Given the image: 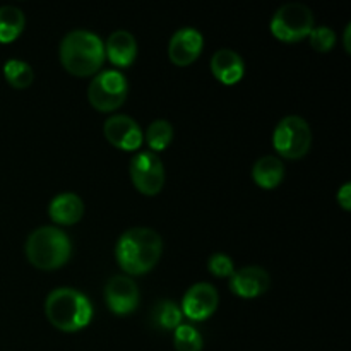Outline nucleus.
<instances>
[{"instance_id": "7", "label": "nucleus", "mask_w": 351, "mask_h": 351, "mask_svg": "<svg viewBox=\"0 0 351 351\" xmlns=\"http://www.w3.org/2000/svg\"><path fill=\"white\" fill-rule=\"evenodd\" d=\"M129 84L122 72L101 71L88 88V99L98 112H113L123 105Z\"/></svg>"}, {"instance_id": "22", "label": "nucleus", "mask_w": 351, "mask_h": 351, "mask_svg": "<svg viewBox=\"0 0 351 351\" xmlns=\"http://www.w3.org/2000/svg\"><path fill=\"white\" fill-rule=\"evenodd\" d=\"M173 345L177 351H201L202 336L194 326L180 324L173 332Z\"/></svg>"}, {"instance_id": "20", "label": "nucleus", "mask_w": 351, "mask_h": 351, "mask_svg": "<svg viewBox=\"0 0 351 351\" xmlns=\"http://www.w3.org/2000/svg\"><path fill=\"white\" fill-rule=\"evenodd\" d=\"M3 77L12 88L24 89L34 81V71L27 62L19 60V58H10L3 64Z\"/></svg>"}, {"instance_id": "1", "label": "nucleus", "mask_w": 351, "mask_h": 351, "mask_svg": "<svg viewBox=\"0 0 351 351\" xmlns=\"http://www.w3.org/2000/svg\"><path fill=\"white\" fill-rule=\"evenodd\" d=\"M163 240L154 230L137 228L127 230L117 242L115 256L127 274H144L153 269L161 257Z\"/></svg>"}, {"instance_id": "10", "label": "nucleus", "mask_w": 351, "mask_h": 351, "mask_svg": "<svg viewBox=\"0 0 351 351\" xmlns=\"http://www.w3.org/2000/svg\"><path fill=\"white\" fill-rule=\"evenodd\" d=\"M105 300L113 314L127 315L136 311L139 305V288L132 278L117 274L106 283Z\"/></svg>"}, {"instance_id": "25", "label": "nucleus", "mask_w": 351, "mask_h": 351, "mask_svg": "<svg viewBox=\"0 0 351 351\" xmlns=\"http://www.w3.org/2000/svg\"><path fill=\"white\" fill-rule=\"evenodd\" d=\"M338 202L345 211H350L351 208V184L346 182L341 189L338 191Z\"/></svg>"}, {"instance_id": "6", "label": "nucleus", "mask_w": 351, "mask_h": 351, "mask_svg": "<svg viewBox=\"0 0 351 351\" xmlns=\"http://www.w3.org/2000/svg\"><path fill=\"white\" fill-rule=\"evenodd\" d=\"M274 149L288 160H298L311 149L312 130L302 117L290 115L280 120L273 134Z\"/></svg>"}, {"instance_id": "26", "label": "nucleus", "mask_w": 351, "mask_h": 351, "mask_svg": "<svg viewBox=\"0 0 351 351\" xmlns=\"http://www.w3.org/2000/svg\"><path fill=\"white\" fill-rule=\"evenodd\" d=\"M350 31H351V24H346V27H345V48H346V51H351V48H350Z\"/></svg>"}, {"instance_id": "16", "label": "nucleus", "mask_w": 351, "mask_h": 351, "mask_svg": "<svg viewBox=\"0 0 351 351\" xmlns=\"http://www.w3.org/2000/svg\"><path fill=\"white\" fill-rule=\"evenodd\" d=\"M48 215L58 225H74L84 215V202L74 192H62L51 199Z\"/></svg>"}, {"instance_id": "13", "label": "nucleus", "mask_w": 351, "mask_h": 351, "mask_svg": "<svg viewBox=\"0 0 351 351\" xmlns=\"http://www.w3.org/2000/svg\"><path fill=\"white\" fill-rule=\"evenodd\" d=\"M271 278L261 266H245L233 271L230 276V288L235 295L243 298H254L269 290Z\"/></svg>"}, {"instance_id": "4", "label": "nucleus", "mask_w": 351, "mask_h": 351, "mask_svg": "<svg viewBox=\"0 0 351 351\" xmlns=\"http://www.w3.org/2000/svg\"><path fill=\"white\" fill-rule=\"evenodd\" d=\"M71 239L55 226L36 228L26 240V256L38 269H57L71 259Z\"/></svg>"}, {"instance_id": "9", "label": "nucleus", "mask_w": 351, "mask_h": 351, "mask_svg": "<svg viewBox=\"0 0 351 351\" xmlns=\"http://www.w3.org/2000/svg\"><path fill=\"white\" fill-rule=\"evenodd\" d=\"M218 291L211 283H195L185 291L182 298V314L192 321H206L218 307Z\"/></svg>"}, {"instance_id": "8", "label": "nucleus", "mask_w": 351, "mask_h": 351, "mask_svg": "<svg viewBox=\"0 0 351 351\" xmlns=\"http://www.w3.org/2000/svg\"><path fill=\"white\" fill-rule=\"evenodd\" d=\"M130 178L144 195H156L163 189L165 168L160 156L153 151H139L130 160Z\"/></svg>"}, {"instance_id": "21", "label": "nucleus", "mask_w": 351, "mask_h": 351, "mask_svg": "<svg viewBox=\"0 0 351 351\" xmlns=\"http://www.w3.org/2000/svg\"><path fill=\"white\" fill-rule=\"evenodd\" d=\"M173 139V127L168 120L158 119L153 123H149L146 130V143L151 147V151H163L170 146Z\"/></svg>"}, {"instance_id": "15", "label": "nucleus", "mask_w": 351, "mask_h": 351, "mask_svg": "<svg viewBox=\"0 0 351 351\" xmlns=\"http://www.w3.org/2000/svg\"><path fill=\"white\" fill-rule=\"evenodd\" d=\"M105 55L117 67H129L137 55L136 38L125 29L113 31L105 43Z\"/></svg>"}, {"instance_id": "14", "label": "nucleus", "mask_w": 351, "mask_h": 351, "mask_svg": "<svg viewBox=\"0 0 351 351\" xmlns=\"http://www.w3.org/2000/svg\"><path fill=\"white\" fill-rule=\"evenodd\" d=\"M211 72L219 82L232 86L243 77L245 64L237 51L221 48L211 57Z\"/></svg>"}, {"instance_id": "24", "label": "nucleus", "mask_w": 351, "mask_h": 351, "mask_svg": "<svg viewBox=\"0 0 351 351\" xmlns=\"http://www.w3.org/2000/svg\"><path fill=\"white\" fill-rule=\"evenodd\" d=\"M208 269L213 276L218 278H230L235 271V266H233L232 257L226 256V254H213L208 261Z\"/></svg>"}, {"instance_id": "3", "label": "nucleus", "mask_w": 351, "mask_h": 351, "mask_svg": "<svg viewBox=\"0 0 351 351\" xmlns=\"http://www.w3.org/2000/svg\"><path fill=\"white\" fill-rule=\"evenodd\" d=\"M45 314L57 329L74 332L89 324L93 305L84 293L74 288H55L45 302Z\"/></svg>"}, {"instance_id": "12", "label": "nucleus", "mask_w": 351, "mask_h": 351, "mask_svg": "<svg viewBox=\"0 0 351 351\" xmlns=\"http://www.w3.org/2000/svg\"><path fill=\"white\" fill-rule=\"evenodd\" d=\"M204 38L194 27H180L168 43V57L178 67L192 64L202 51Z\"/></svg>"}, {"instance_id": "19", "label": "nucleus", "mask_w": 351, "mask_h": 351, "mask_svg": "<svg viewBox=\"0 0 351 351\" xmlns=\"http://www.w3.org/2000/svg\"><path fill=\"white\" fill-rule=\"evenodd\" d=\"M182 317H184V314L173 300L156 302L153 305V311H151V321L156 328L163 329V331H175L182 324Z\"/></svg>"}, {"instance_id": "18", "label": "nucleus", "mask_w": 351, "mask_h": 351, "mask_svg": "<svg viewBox=\"0 0 351 351\" xmlns=\"http://www.w3.org/2000/svg\"><path fill=\"white\" fill-rule=\"evenodd\" d=\"M26 26V17L14 5L0 7V43H12Z\"/></svg>"}, {"instance_id": "17", "label": "nucleus", "mask_w": 351, "mask_h": 351, "mask_svg": "<svg viewBox=\"0 0 351 351\" xmlns=\"http://www.w3.org/2000/svg\"><path fill=\"white\" fill-rule=\"evenodd\" d=\"M285 177V167L280 158L267 156L259 158L252 167V178L259 187L274 189L281 184Z\"/></svg>"}, {"instance_id": "2", "label": "nucleus", "mask_w": 351, "mask_h": 351, "mask_svg": "<svg viewBox=\"0 0 351 351\" xmlns=\"http://www.w3.org/2000/svg\"><path fill=\"white\" fill-rule=\"evenodd\" d=\"M60 62L71 74L79 77L96 74L105 62V45L91 31L74 29L62 40Z\"/></svg>"}, {"instance_id": "5", "label": "nucleus", "mask_w": 351, "mask_h": 351, "mask_svg": "<svg viewBox=\"0 0 351 351\" xmlns=\"http://www.w3.org/2000/svg\"><path fill=\"white\" fill-rule=\"evenodd\" d=\"M314 29V16L307 5L290 2L281 5L271 19V33L281 41L295 43Z\"/></svg>"}, {"instance_id": "23", "label": "nucleus", "mask_w": 351, "mask_h": 351, "mask_svg": "<svg viewBox=\"0 0 351 351\" xmlns=\"http://www.w3.org/2000/svg\"><path fill=\"white\" fill-rule=\"evenodd\" d=\"M308 38H311V45L315 51H329L332 47H335V40L336 34L331 27L328 26H321V27H314V29L308 33Z\"/></svg>"}, {"instance_id": "11", "label": "nucleus", "mask_w": 351, "mask_h": 351, "mask_svg": "<svg viewBox=\"0 0 351 351\" xmlns=\"http://www.w3.org/2000/svg\"><path fill=\"white\" fill-rule=\"evenodd\" d=\"M106 141L123 151H136L143 144L144 136L139 123L127 115H113L103 125Z\"/></svg>"}]
</instances>
